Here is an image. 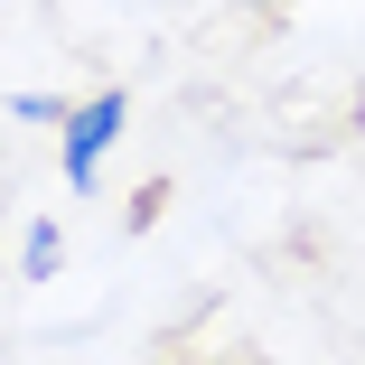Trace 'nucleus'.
<instances>
[{
	"label": "nucleus",
	"mask_w": 365,
	"mask_h": 365,
	"mask_svg": "<svg viewBox=\"0 0 365 365\" xmlns=\"http://www.w3.org/2000/svg\"><path fill=\"white\" fill-rule=\"evenodd\" d=\"M122 94H94L85 113H66V178L76 187H94V169H103V150H113V131H122Z\"/></svg>",
	"instance_id": "nucleus-1"
},
{
	"label": "nucleus",
	"mask_w": 365,
	"mask_h": 365,
	"mask_svg": "<svg viewBox=\"0 0 365 365\" xmlns=\"http://www.w3.org/2000/svg\"><path fill=\"white\" fill-rule=\"evenodd\" d=\"M29 281H56V225H29Z\"/></svg>",
	"instance_id": "nucleus-2"
}]
</instances>
